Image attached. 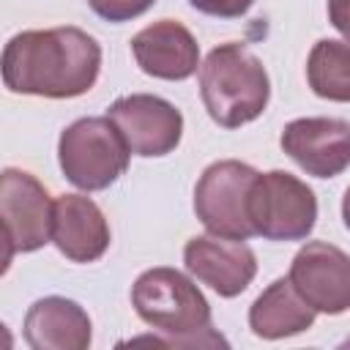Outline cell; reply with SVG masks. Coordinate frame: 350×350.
I'll return each mask as SVG.
<instances>
[{"label": "cell", "mask_w": 350, "mask_h": 350, "mask_svg": "<svg viewBox=\"0 0 350 350\" xmlns=\"http://www.w3.org/2000/svg\"><path fill=\"white\" fill-rule=\"evenodd\" d=\"M101 71L98 41L79 27L22 30L0 52V77L11 93L74 98L88 93Z\"/></svg>", "instance_id": "6da1fadb"}, {"label": "cell", "mask_w": 350, "mask_h": 350, "mask_svg": "<svg viewBox=\"0 0 350 350\" xmlns=\"http://www.w3.org/2000/svg\"><path fill=\"white\" fill-rule=\"evenodd\" d=\"M131 304L148 325L167 334V339H153V345H227L219 334L211 331V306L200 287L175 268L159 265L142 271L131 287Z\"/></svg>", "instance_id": "7a4b0ae2"}, {"label": "cell", "mask_w": 350, "mask_h": 350, "mask_svg": "<svg viewBox=\"0 0 350 350\" xmlns=\"http://www.w3.org/2000/svg\"><path fill=\"white\" fill-rule=\"evenodd\" d=\"M200 96L213 123L238 129L257 120L271 98V79L243 44H219L200 63Z\"/></svg>", "instance_id": "3957f363"}, {"label": "cell", "mask_w": 350, "mask_h": 350, "mask_svg": "<svg viewBox=\"0 0 350 350\" xmlns=\"http://www.w3.org/2000/svg\"><path fill=\"white\" fill-rule=\"evenodd\" d=\"M126 148L115 123L104 118H79L63 129L57 139V161L68 183L82 191H101L112 186L129 167Z\"/></svg>", "instance_id": "277c9868"}, {"label": "cell", "mask_w": 350, "mask_h": 350, "mask_svg": "<svg viewBox=\"0 0 350 350\" xmlns=\"http://www.w3.org/2000/svg\"><path fill=\"white\" fill-rule=\"evenodd\" d=\"M246 219L268 241H304L317 221V197L284 170L257 172L246 194Z\"/></svg>", "instance_id": "5b68a950"}, {"label": "cell", "mask_w": 350, "mask_h": 350, "mask_svg": "<svg viewBox=\"0 0 350 350\" xmlns=\"http://www.w3.org/2000/svg\"><path fill=\"white\" fill-rule=\"evenodd\" d=\"M254 175V167L235 159H221L202 170L194 186V213L211 235L232 241L254 235L246 219V194Z\"/></svg>", "instance_id": "8992f818"}, {"label": "cell", "mask_w": 350, "mask_h": 350, "mask_svg": "<svg viewBox=\"0 0 350 350\" xmlns=\"http://www.w3.org/2000/svg\"><path fill=\"white\" fill-rule=\"evenodd\" d=\"M107 118L120 131L134 156H167L183 137V115L161 96L131 93L107 107Z\"/></svg>", "instance_id": "52a82bcc"}, {"label": "cell", "mask_w": 350, "mask_h": 350, "mask_svg": "<svg viewBox=\"0 0 350 350\" xmlns=\"http://www.w3.org/2000/svg\"><path fill=\"white\" fill-rule=\"evenodd\" d=\"M287 282L314 312L342 314L350 306V257L334 243H304L290 262Z\"/></svg>", "instance_id": "ba28073f"}, {"label": "cell", "mask_w": 350, "mask_h": 350, "mask_svg": "<svg viewBox=\"0 0 350 350\" xmlns=\"http://www.w3.org/2000/svg\"><path fill=\"white\" fill-rule=\"evenodd\" d=\"M350 126L342 118H295L282 129V150L314 178H336L350 164Z\"/></svg>", "instance_id": "9c48e42d"}, {"label": "cell", "mask_w": 350, "mask_h": 350, "mask_svg": "<svg viewBox=\"0 0 350 350\" xmlns=\"http://www.w3.org/2000/svg\"><path fill=\"white\" fill-rule=\"evenodd\" d=\"M0 221L16 252H36L49 243L52 200L38 178L16 167L0 170Z\"/></svg>", "instance_id": "30bf717a"}, {"label": "cell", "mask_w": 350, "mask_h": 350, "mask_svg": "<svg viewBox=\"0 0 350 350\" xmlns=\"http://www.w3.org/2000/svg\"><path fill=\"white\" fill-rule=\"evenodd\" d=\"M183 262L197 282L208 284L221 298L241 295L257 273V257L243 241L219 238L211 232L186 241Z\"/></svg>", "instance_id": "8fae6325"}, {"label": "cell", "mask_w": 350, "mask_h": 350, "mask_svg": "<svg viewBox=\"0 0 350 350\" xmlns=\"http://www.w3.org/2000/svg\"><path fill=\"white\" fill-rule=\"evenodd\" d=\"M137 66L156 79L180 82L200 68V46L191 30L175 19H159L131 38Z\"/></svg>", "instance_id": "7c38bea8"}, {"label": "cell", "mask_w": 350, "mask_h": 350, "mask_svg": "<svg viewBox=\"0 0 350 350\" xmlns=\"http://www.w3.org/2000/svg\"><path fill=\"white\" fill-rule=\"evenodd\" d=\"M49 241L71 262H93L109 249V224L90 197L63 194L52 202Z\"/></svg>", "instance_id": "4fadbf2b"}, {"label": "cell", "mask_w": 350, "mask_h": 350, "mask_svg": "<svg viewBox=\"0 0 350 350\" xmlns=\"http://www.w3.org/2000/svg\"><path fill=\"white\" fill-rule=\"evenodd\" d=\"M25 342L33 350H85L90 345V317L71 298H38L25 314Z\"/></svg>", "instance_id": "5bb4252c"}, {"label": "cell", "mask_w": 350, "mask_h": 350, "mask_svg": "<svg viewBox=\"0 0 350 350\" xmlns=\"http://www.w3.org/2000/svg\"><path fill=\"white\" fill-rule=\"evenodd\" d=\"M314 309L293 290L287 279L271 282L249 309V328L260 339L295 336L314 323Z\"/></svg>", "instance_id": "9a60e30c"}, {"label": "cell", "mask_w": 350, "mask_h": 350, "mask_svg": "<svg viewBox=\"0 0 350 350\" xmlns=\"http://www.w3.org/2000/svg\"><path fill=\"white\" fill-rule=\"evenodd\" d=\"M309 88L328 101L350 98V52L345 41L323 38L312 46L306 60Z\"/></svg>", "instance_id": "2e32d148"}, {"label": "cell", "mask_w": 350, "mask_h": 350, "mask_svg": "<svg viewBox=\"0 0 350 350\" xmlns=\"http://www.w3.org/2000/svg\"><path fill=\"white\" fill-rule=\"evenodd\" d=\"M156 0H88V5L93 8L96 16L107 19V22H129L142 16Z\"/></svg>", "instance_id": "e0dca14e"}, {"label": "cell", "mask_w": 350, "mask_h": 350, "mask_svg": "<svg viewBox=\"0 0 350 350\" xmlns=\"http://www.w3.org/2000/svg\"><path fill=\"white\" fill-rule=\"evenodd\" d=\"M197 11L208 14V16H219V19H235L243 16L254 0H189Z\"/></svg>", "instance_id": "ac0fdd59"}, {"label": "cell", "mask_w": 350, "mask_h": 350, "mask_svg": "<svg viewBox=\"0 0 350 350\" xmlns=\"http://www.w3.org/2000/svg\"><path fill=\"white\" fill-rule=\"evenodd\" d=\"M16 254V246H14V238L11 232L5 230V224L0 221V276H5V271L11 268V260Z\"/></svg>", "instance_id": "d6986e66"}, {"label": "cell", "mask_w": 350, "mask_h": 350, "mask_svg": "<svg viewBox=\"0 0 350 350\" xmlns=\"http://www.w3.org/2000/svg\"><path fill=\"white\" fill-rule=\"evenodd\" d=\"M14 347V336H11V331L0 323V350H11Z\"/></svg>", "instance_id": "ffe728a7"}]
</instances>
